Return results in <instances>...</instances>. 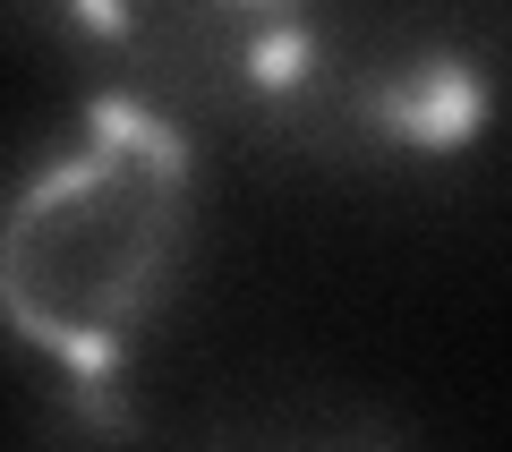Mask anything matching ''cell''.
<instances>
[{
    "instance_id": "obj_2",
    "label": "cell",
    "mask_w": 512,
    "mask_h": 452,
    "mask_svg": "<svg viewBox=\"0 0 512 452\" xmlns=\"http://www.w3.org/2000/svg\"><path fill=\"white\" fill-rule=\"evenodd\" d=\"M197 239V137L137 94H94L0 188V333L77 401H111L163 325Z\"/></svg>"
},
{
    "instance_id": "obj_1",
    "label": "cell",
    "mask_w": 512,
    "mask_h": 452,
    "mask_svg": "<svg viewBox=\"0 0 512 452\" xmlns=\"http://www.w3.org/2000/svg\"><path fill=\"white\" fill-rule=\"evenodd\" d=\"M77 35L120 60V94L188 137L214 128L256 154L342 171L444 163L487 128L495 9H350V0H239V9H103Z\"/></svg>"
},
{
    "instance_id": "obj_3",
    "label": "cell",
    "mask_w": 512,
    "mask_h": 452,
    "mask_svg": "<svg viewBox=\"0 0 512 452\" xmlns=\"http://www.w3.org/2000/svg\"><path fill=\"white\" fill-rule=\"evenodd\" d=\"M197 452H410V444L359 393L274 384V393H248L231 410H214V427L197 435Z\"/></svg>"
}]
</instances>
